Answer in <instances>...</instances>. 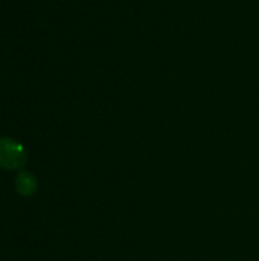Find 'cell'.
I'll list each match as a JSON object with an SVG mask.
<instances>
[{
  "label": "cell",
  "mask_w": 259,
  "mask_h": 261,
  "mask_svg": "<svg viewBox=\"0 0 259 261\" xmlns=\"http://www.w3.org/2000/svg\"><path fill=\"white\" fill-rule=\"evenodd\" d=\"M15 191L23 197H32L38 191V180L32 173L20 171L15 177Z\"/></svg>",
  "instance_id": "7a4b0ae2"
},
{
  "label": "cell",
  "mask_w": 259,
  "mask_h": 261,
  "mask_svg": "<svg viewBox=\"0 0 259 261\" xmlns=\"http://www.w3.org/2000/svg\"><path fill=\"white\" fill-rule=\"evenodd\" d=\"M27 164V151L18 141L12 138H0V168L20 170Z\"/></svg>",
  "instance_id": "6da1fadb"
}]
</instances>
